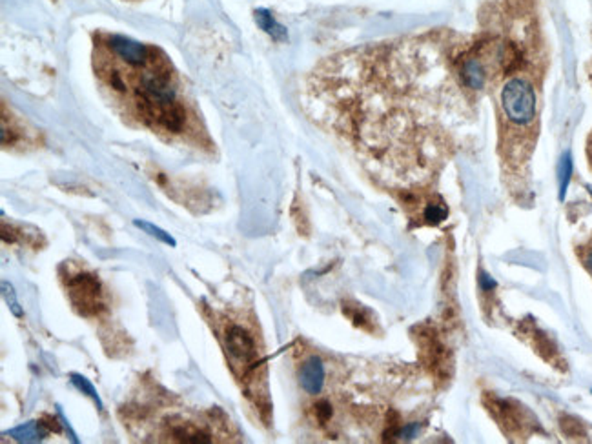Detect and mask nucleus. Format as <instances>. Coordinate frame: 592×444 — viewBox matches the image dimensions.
Here are the masks:
<instances>
[{"label": "nucleus", "mask_w": 592, "mask_h": 444, "mask_svg": "<svg viewBox=\"0 0 592 444\" xmlns=\"http://www.w3.org/2000/svg\"><path fill=\"white\" fill-rule=\"evenodd\" d=\"M502 106L509 120L514 124H529L536 113L534 90L523 78H512L502 91Z\"/></svg>", "instance_id": "nucleus-1"}, {"label": "nucleus", "mask_w": 592, "mask_h": 444, "mask_svg": "<svg viewBox=\"0 0 592 444\" xmlns=\"http://www.w3.org/2000/svg\"><path fill=\"white\" fill-rule=\"evenodd\" d=\"M68 293L77 312L83 315H97L104 308L100 282L90 273H77L71 277L68 280Z\"/></svg>", "instance_id": "nucleus-2"}, {"label": "nucleus", "mask_w": 592, "mask_h": 444, "mask_svg": "<svg viewBox=\"0 0 592 444\" xmlns=\"http://www.w3.org/2000/svg\"><path fill=\"white\" fill-rule=\"evenodd\" d=\"M224 346H227L228 354H230L237 362H243V364L254 362L255 355H257L254 337H251L243 326H228L227 332H224Z\"/></svg>", "instance_id": "nucleus-3"}, {"label": "nucleus", "mask_w": 592, "mask_h": 444, "mask_svg": "<svg viewBox=\"0 0 592 444\" xmlns=\"http://www.w3.org/2000/svg\"><path fill=\"white\" fill-rule=\"evenodd\" d=\"M301 388L310 395L321 393L325 386V364L319 357H310L299 370Z\"/></svg>", "instance_id": "nucleus-4"}, {"label": "nucleus", "mask_w": 592, "mask_h": 444, "mask_svg": "<svg viewBox=\"0 0 592 444\" xmlns=\"http://www.w3.org/2000/svg\"><path fill=\"white\" fill-rule=\"evenodd\" d=\"M50 433V428L46 426V423L41 421H29V423L21 424V426L13 428L9 432H4V435H9L17 443H38Z\"/></svg>", "instance_id": "nucleus-5"}, {"label": "nucleus", "mask_w": 592, "mask_h": 444, "mask_svg": "<svg viewBox=\"0 0 592 444\" xmlns=\"http://www.w3.org/2000/svg\"><path fill=\"white\" fill-rule=\"evenodd\" d=\"M485 68L477 58H467L461 66V78L472 90H482L485 86Z\"/></svg>", "instance_id": "nucleus-6"}, {"label": "nucleus", "mask_w": 592, "mask_h": 444, "mask_svg": "<svg viewBox=\"0 0 592 444\" xmlns=\"http://www.w3.org/2000/svg\"><path fill=\"white\" fill-rule=\"evenodd\" d=\"M172 437L179 443H194V444H208L212 443L210 435L192 424H179L172 430Z\"/></svg>", "instance_id": "nucleus-7"}, {"label": "nucleus", "mask_w": 592, "mask_h": 444, "mask_svg": "<svg viewBox=\"0 0 592 444\" xmlns=\"http://www.w3.org/2000/svg\"><path fill=\"white\" fill-rule=\"evenodd\" d=\"M255 21H257L259 28L263 31H266L271 38H276V41H284L286 38V29L279 22H276V18L271 17L266 9H257L255 11Z\"/></svg>", "instance_id": "nucleus-8"}, {"label": "nucleus", "mask_w": 592, "mask_h": 444, "mask_svg": "<svg viewBox=\"0 0 592 444\" xmlns=\"http://www.w3.org/2000/svg\"><path fill=\"white\" fill-rule=\"evenodd\" d=\"M70 381H71V384H73V386L77 388L78 391H81V393H84V395H86V397H90V399L93 401L95 404H97V408H99V410H103L104 404H103V399H100V395L97 393V390H95L93 384H91L90 381H88V379L84 377V375L71 374L70 375Z\"/></svg>", "instance_id": "nucleus-9"}, {"label": "nucleus", "mask_w": 592, "mask_h": 444, "mask_svg": "<svg viewBox=\"0 0 592 444\" xmlns=\"http://www.w3.org/2000/svg\"><path fill=\"white\" fill-rule=\"evenodd\" d=\"M133 224H135L137 228H140L142 231H146V233L150 235V237H153V239L161 240L162 244H166V246H172L175 248L177 246V240L173 239L172 235L168 233V231H165L162 228L155 226V224H152V222H146V221H133Z\"/></svg>", "instance_id": "nucleus-10"}, {"label": "nucleus", "mask_w": 592, "mask_h": 444, "mask_svg": "<svg viewBox=\"0 0 592 444\" xmlns=\"http://www.w3.org/2000/svg\"><path fill=\"white\" fill-rule=\"evenodd\" d=\"M572 177V157L571 153H564L561 161H559L558 166V179H559V199L564 201L565 195H567L568 182H571Z\"/></svg>", "instance_id": "nucleus-11"}, {"label": "nucleus", "mask_w": 592, "mask_h": 444, "mask_svg": "<svg viewBox=\"0 0 592 444\" xmlns=\"http://www.w3.org/2000/svg\"><path fill=\"white\" fill-rule=\"evenodd\" d=\"M425 221L428 222V224H440V222H443L445 218H447V215H449V210L445 208L443 204H436V202H430V204L425 208Z\"/></svg>", "instance_id": "nucleus-12"}, {"label": "nucleus", "mask_w": 592, "mask_h": 444, "mask_svg": "<svg viewBox=\"0 0 592 444\" xmlns=\"http://www.w3.org/2000/svg\"><path fill=\"white\" fill-rule=\"evenodd\" d=\"M2 295H4L6 305L9 306V310H11L13 315H15V317H22V308H21V305H19L17 295H15V290H13L11 284L2 282Z\"/></svg>", "instance_id": "nucleus-13"}, {"label": "nucleus", "mask_w": 592, "mask_h": 444, "mask_svg": "<svg viewBox=\"0 0 592 444\" xmlns=\"http://www.w3.org/2000/svg\"><path fill=\"white\" fill-rule=\"evenodd\" d=\"M420 428H421L420 423H410V424H407V426L399 428L398 435L395 437L401 440H410V439H414L417 433H420Z\"/></svg>", "instance_id": "nucleus-14"}, {"label": "nucleus", "mask_w": 592, "mask_h": 444, "mask_svg": "<svg viewBox=\"0 0 592 444\" xmlns=\"http://www.w3.org/2000/svg\"><path fill=\"white\" fill-rule=\"evenodd\" d=\"M316 416L321 423H326V421L332 417V408H330L328 403H319L316 406Z\"/></svg>", "instance_id": "nucleus-15"}, {"label": "nucleus", "mask_w": 592, "mask_h": 444, "mask_svg": "<svg viewBox=\"0 0 592 444\" xmlns=\"http://www.w3.org/2000/svg\"><path fill=\"white\" fill-rule=\"evenodd\" d=\"M479 286H482L483 292H490V290L496 288V280L490 275H487L485 272L479 273Z\"/></svg>", "instance_id": "nucleus-16"}, {"label": "nucleus", "mask_w": 592, "mask_h": 444, "mask_svg": "<svg viewBox=\"0 0 592 444\" xmlns=\"http://www.w3.org/2000/svg\"><path fill=\"white\" fill-rule=\"evenodd\" d=\"M57 413H58V417H61V423H62V426L66 428L68 432H70V439L73 440V443H78V439H77V433L73 432V430H71V426H70V421L66 419V417H64V413H62V408L61 406H57Z\"/></svg>", "instance_id": "nucleus-17"}, {"label": "nucleus", "mask_w": 592, "mask_h": 444, "mask_svg": "<svg viewBox=\"0 0 592 444\" xmlns=\"http://www.w3.org/2000/svg\"><path fill=\"white\" fill-rule=\"evenodd\" d=\"M585 268H587L588 272L592 273V248H591V251L587 253V257H585Z\"/></svg>", "instance_id": "nucleus-18"}]
</instances>
